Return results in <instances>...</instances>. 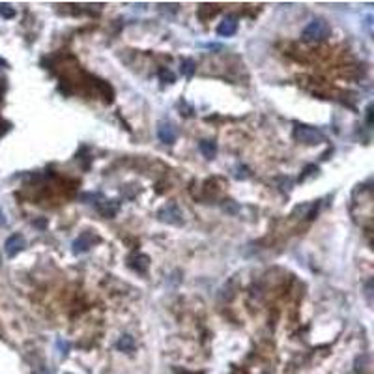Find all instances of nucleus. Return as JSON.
<instances>
[{
    "mask_svg": "<svg viewBox=\"0 0 374 374\" xmlns=\"http://www.w3.org/2000/svg\"><path fill=\"white\" fill-rule=\"evenodd\" d=\"M329 32H331V28H329V25L325 23L324 19H313V21L303 28L301 37H303L305 41H322V39H325V37L329 36Z\"/></svg>",
    "mask_w": 374,
    "mask_h": 374,
    "instance_id": "nucleus-1",
    "label": "nucleus"
},
{
    "mask_svg": "<svg viewBox=\"0 0 374 374\" xmlns=\"http://www.w3.org/2000/svg\"><path fill=\"white\" fill-rule=\"evenodd\" d=\"M296 141L303 142V144H320L324 142V133L313 126H305V123H296L294 129Z\"/></svg>",
    "mask_w": 374,
    "mask_h": 374,
    "instance_id": "nucleus-2",
    "label": "nucleus"
},
{
    "mask_svg": "<svg viewBox=\"0 0 374 374\" xmlns=\"http://www.w3.org/2000/svg\"><path fill=\"white\" fill-rule=\"evenodd\" d=\"M159 219L171 225H182V210L178 208V204L169 202L159 210Z\"/></svg>",
    "mask_w": 374,
    "mask_h": 374,
    "instance_id": "nucleus-3",
    "label": "nucleus"
},
{
    "mask_svg": "<svg viewBox=\"0 0 374 374\" xmlns=\"http://www.w3.org/2000/svg\"><path fill=\"white\" fill-rule=\"evenodd\" d=\"M25 247H26V241H25V238H23V234H13V236H10V238L6 239L4 251H6L8 258H13V257H17Z\"/></svg>",
    "mask_w": 374,
    "mask_h": 374,
    "instance_id": "nucleus-4",
    "label": "nucleus"
},
{
    "mask_svg": "<svg viewBox=\"0 0 374 374\" xmlns=\"http://www.w3.org/2000/svg\"><path fill=\"white\" fill-rule=\"evenodd\" d=\"M157 137L165 144H174L176 142V129L169 122H159L157 123Z\"/></svg>",
    "mask_w": 374,
    "mask_h": 374,
    "instance_id": "nucleus-5",
    "label": "nucleus"
},
{
    "mask_svg": "<svg viewBox=\"0 0 374 374\" xmlns=\"http://www.w3.org/2000/svg\"><path fill=\"white\" fill-rule=\"evenodd\" d=\"M92 241H98V238H96L92 232H82L79 238L73 241V255L86 253L90 247H92Z\"/></svg>",
    "mask_w": 374,
    "mask_h": 374,
    "instance_id": "nucleus-6",
    "label": "nucleus"
},
{
    "mask_svg": "<svg viewBox=\"0 0 374 374\" xmlns=\"http://www.w3.org/2000/svg\"><path fill=\"white\" fill-rule=\"evenodd\" d=\"M236 30H238V19L234 17V15H228V17H225L219 23V26H217V34L223 37H230L236 34Z\"/></svg>",
    "mask_w": 374,
    "mask_h": 374,
    "instance_id": "nucleus-7",
    "label": "nucleus"
},
{
    "mask_svg": "<svg viewBox=\"0 0 374 374\" xmlns=\"http://www.w3.org/2000/svg\"><path fill=\"white\" fill-rule=\"evenodd\" d=\"M129 266L135 271H139V273H146V270L150 268V258L146 255L137 253V255H133V257L129 258Z\"/></svg>",
    "mask_w": 374,
    "mask_h": 374,
    "instance_id": "nucleus-8",
    "label": "nucleus"
},
{
    "mask_svg": "<svg viewBox=\"0 0 374 374\" xmlns=\"http://www.w3.org/2000/svg\"><path fill=\"white\" fill-rule=\"evenodd\" d=\"M198 150L202 153L206 159H214L217 155V144L215 141H200L198 142Z\"/></svg>",
    "mask_w": 374,
    "mask_h": 374,
    "instance_id": "nucleus-9",
    "label": "nucleus"
},
{
    "mask_svg": "<svg viewBox=\"0 0 374 374\" xmlns=\"http://www.w3.org/2000/svg\"><path fill=\"white\" fill-rule=\"evenodd\" d=\"M98 204V210L101 212L103 215L107 217H112V215H116L118 208H120V204L116 200H101V202H96Z\"/></svg>",
    "mask_w": 374,
    "mask_h": 374,
    "instance_id": "nucleus-10",
    "label": "nucleus"
},
{
    "mask_svg": "<svg viewBox=\"0 0 374 374\" xmlns=\"http://www.w3.org/2000/svg\"><path fill=\"white\" fill-rule=\"evenodd\" d=\"M116 348L120 350V352H126V354H129L131 350L135 348V339L131 337V335H122V337L118 339Z\"/></svg>",
    "mask_w": 374,
    "mask_h": 374,
    "instance_id": "nucleus-11",
    "label": "nucleus"
},
{
    "mask_svg": "<svg viewBox=\"0 0 374 374\" xmlns=\"http://www.w3.org/2000/svg\"><path fill=\"white\" fill-rule=\"evenodd\" d=\"M180 73L184 75L185 79H191V77L195 75V60H193V58H185L184 64H182V68H180Z\"/></svg>",
    "mask_w": 374,
    "mask_h": 374,
    "instance_id": "nucleus-12",
    "label": "nucleus"
},
{
    "mask_svg": "<svg viewBox=\"0 0 374 374\" xmlns=\"http://www.w3.org/2000/svg\"><path fill=\"white\" fill-rule=\"evenodd\" d=\"M221 208H223V212H227V214H230V215H236L239 212V206L234 202V200H225V202L221 204Z\"/></svg>",
    "mask_w": 374,
    "mask_h": 374,
    "instance_id": "nucleus-13",
    "label": "nucleus"
},
{
    "mask_svg": "<svg viewBox=\"0 0 374 374\" xmlns=\"http://www.w3.org/2000/svg\"><path fill=\"white\" fill-rule=\"evenodd\" d=\"M0 15L4 19H12L15 17V10L10 4H0Z\"/></svg>",
    "mask_w": 374,
    "mask_h": 374,
    "instance_id": "nucleus-14",
    "label": "nucleus"
},
{
    "mask_svg": "<svg viewBox=\"0 0 374 374\" xmlns=\"http://www.w3.org/2000/svg\"><path fill=\"white\" fill-rule=\"evenodd\" d=\"M234 178H236V180H247V178H249V169H247V167H243V165L236 167Z\"/></svg>",
    "mask_w": 374,
    "mask_h": 374,
    "instance_id": "nucleus-15",
    "label": "nucleus"
},
{
    "mask_svg": "<svg viewBox=\"0 0 374 374\" xmlns=\"http://www.w3.org/2000/svg\"><path fill=\"white\" fill-rule=\"evenodd\" d=\"M159 79L161 80H167V82H174V80H176V75L172 73V71H169V69H161V71H159Z\"/></svg>",
    "mask_w": 374,
    "mask_h": 374,
    "instance_id": "nucleus-16",
    "label": "nucleus"
},
{
    "mask_svg": "<svg viewBox=\"0 0 374 374\" xmlns=\"http://www.w3.org/2000/svg\"><path fill=\"white\" fill-rule=\"evenodd\" d=\"M56 346H58V350H62V356H66V354H68L69 344L66 343L64 339H58V341H56Z\"/></svg>",
    "mask_w": 374,
    "mask_h": 374,
    "instance_id": "nucleus-17",
    "label": "nucleus"
},
{
    "mask_svg": "<svg viewBox=\"0 0 374 374\" xmlns=\"http://www.w3.org/2000/svg\"><path fill=\"white\" fill-rule=\"evenodd\" d=\"M367 126H372V105L367 107Z\"/></svg>",
    "mask_w": 374,
    "mask_h": 374,
    "instance_id": "nucleus-18",
    "label": "nucleus"
},
{
    "mask_svg": "<svg viewBox=\"0 0 374 374\" xmlns=\"http://www.w3.org/2000/svg\"><path fill=\"white\" fill-rule=\"evenodd\" d=\"M6 225V217H4V214L0 212V227H4Z\"/></svg>",
    "mask_w": 374,
    "mask_h": 374,
    "instance_id": "nucleus-19",
    "label": "nucleus"
},
{
    "mask_svg": "<svg viewBox=\"0 0 374 374\" xmlns=\"http://www.w3.org/2000/svg\"><path fill=\"white\" fill-rule=\"evenodd\" d=\"M36 227H39V228L47 227V221H36Z\"/></svg>",
    "mask_w": 374,
    "mask_h": 374,
    "instance_id": "nucleus-20",
    "label": "nucleus"
}]
</instances>
